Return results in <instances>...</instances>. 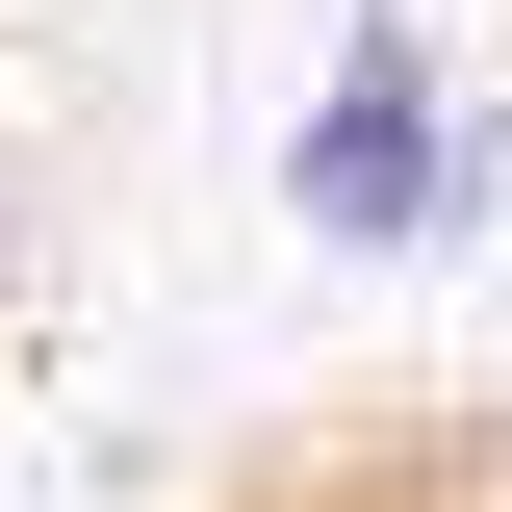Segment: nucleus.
Wrapping results in <instances>:
<instances>
[{"label":"nucleus","instance_id":"obj_1","mask_svg":"<svg viewBox=\"0 0 512 512\" xmlns=\"http://www.w3.org/2000/svg\"><path fill=\"white\" fill-rule=\"evenodd\" d=\"M487 205H512V103L436 52V0H359L282 103V231L308 256H461Z\"/></svg>","mask_w":512,"mask_h":512},{"label":"nucleus","instance_id":"obj_2","mask_svg":"<svg viewBox=\"0 0 512 512\" xmlns=\"http://www.w3.org/2000/svg\"><path fill=\"white\" fill-rule=\"evenodd\" d=\"M0 256H26V180H0Z\"/></svg>","mask_w":512,"mask_h":512}]
</instances>
